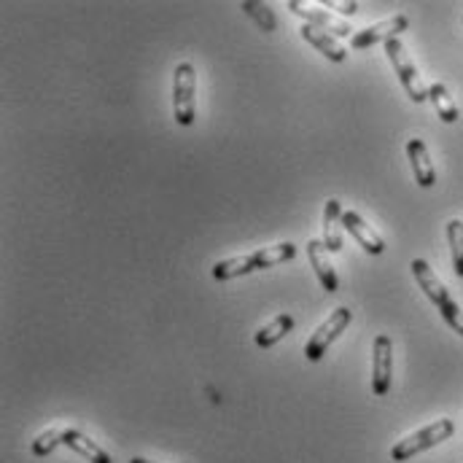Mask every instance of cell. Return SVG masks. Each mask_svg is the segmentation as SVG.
<instances>
[{"mask_svg":"<svg viewBox=\"0 0 463 463\" xmlns=\"http://www.w3.org/2000/svg\"><path fill=\"white\" fill-rule=\"evenodd\" d=\"M294 256H297V245L294 242H278V245H269V248H261V250H253V253H245V256H234V259L219 261L213 267V278L219 283H224V280L240 278V275L256 272V269H267V267L291 261Z\"/></svg>","mask_w":463,"mask_h":463,"instance_id":"obj_1","label":"cell"},{"mask_svg":"<svg viewBox=\"0 0 463 463\" xmlns=\"http://www.w3.org/2000/svg\"><path fill=\"white\" fill-rule=\"evenodd\" d=\"M453 434H456V423H453L450 418H439V420H434L431 426H426V429H420V431L404 437L402 442H396L393 450H391V458L399 463L410 461V458H415V456H420V453H426V450L442 445V442L450 439Z\"/></svg>","mask_w":463,"mask_h":463,"instance_id":"obj_2","label":"cell"},{"mask_svg":"<svg viewBox=\"0 0 463 463\" xmlns=\"http://www.w3.org/2000/svg\"><path fill=\"white\" fill-rule=\"evenodd\" d=\"M385 54H388V60H391V65H393V71H396L402 87H404V92L410 95V100H412V103H426V100H429V87L423 84L418 68H415L412 60L407 57L402 41H399V38H396V41H388V43H385Z\"/></svg>","mask_w":463,"mask_h":463,"instance_id":"obj_3","label":"cell"},{"mask_svg":"<svg viewBox=\"0 0 463 463\" xmlns=\"http://www.w3.org/2000/svg\"><path fill=\"white\" fill-rule=\"evenodd\" d=\"M173 114L181 127H192L197 118L194 109V68L181 62L173 73Z\"/></svg>","mask_w":463,"mask_h":463,"instance_id":"obj_4","label":"cell"},{"mask_svg":"<svg viewBox=\"0 0 463 463\" xmlns=\"http://www.w3.org/2000/svg\"><path fill=\"white\" fill-rule=\"evenodd\" d=\"M350 321H353V313H350L347 307H337V310L313 332L310 343L305 345V355H307L310 361H321V358L326 355V350L332 347V343L345 332Z\"/></svg>","mask_w":463,"mask_h":463,"instance_id":"obj_5","label":"cell"},{"mask_svg":"<svg viewBox=\"0 0 463 463\" xmlns=\"http://www.w3.org/2000/svg\"><path fill=\"white\" fill-rule=\"evenodd\" d=\"M410 27V19L404 14H396L391 19H383L377 24H369L364 30H355L353 38H350V46L353 49H369L374 43H388V41H396L399 33H404Z\"/></svg>","mask_w":463,"mask_h":463,"instance_id":"obj_6","label":"cell"},{"mask_svg":"<svg viewBox=\"0 0 463 463\" xmlns=\"http://www.w3.org/2000/svg\"><path fill=\"white\" fill-rule=\"evenodd\" d=\"M288 8H291V14L305 19V24H313V27H318L324 33H332L335 38H347V35L353 38V27L347 24L345 19L335 16V14H329L324 8H316V5H307V3H299V0H291Z\"/></svg>","mask_w":463,"mask_h":463,"instance_id":"obj_7","label":"cell"},{"mask_svg":"<svg viewBox=\"0 0 463 463\" xmlns=\"http://www.w3.org/2000/svg\"><path fill=\"white\" fill-rule=\"evenodd\" d=\"M391 374H393V343L388 335H380L374 340V355H372V391H374V396H385L391 391Z\"/></svg>","mask_w":463,"mask_h":463,"instance_id":"obj_8","label":"cell"},{"mask_svg":"<svg viewBox=\"0 0 463 463\" xmlns=\"http://www.w3.org/2000/svg\"><path fill=\"white\" fill-rule=\"evenodd\" d=\"M412 275H415V280H418V286L423 288V294L437 305V307H445L453 297H450V291L445 288V283L434 275V269L429 267V261L426 259H412Z\"/></svg>","mask_w":463,"mask_h":463,"instance_id":"obj_9","label":"cell"},{"mask_svg":"<svg viewBox=\"0 0 463 463\" xmlns=\"http://www.w3.org/2000/svg\"><path fill=\"white\" fill-rule=\"evenodd\" d=\"M407 156H410V165H412V175L418 181V186L423 189H431L437 184V170H434V162L429 156V148L420 137H412L407 143Z\"/></svg>","mask_w":463,"mask_h":463,"instance_id":"obj_10","label":"cell"},{"mask_svg":"<svg viewBox=\"0 0 463 463\" xmlns=\"http://www.w3.org/2000/svg\"><path fill=\"white\" fill-rule=\"evenodd\" d=\"M326 253H329V250H326L324 240H310V242H307V259H310V264H313V269H316V275H318V283H321L329 294H335V291H340V278H337L332 261L326 259Z\"/></svg>","mask_w":463,"mask_h":463,"instance_id":"obj_11","label":"cell"},{"mask_svg":"<svg viewBox=\"0 0 463 463\" xmlns=\"http://www.w3.org/2000/svg\"><path fill=\"white\" fill-rule=\"evenodd\" d=\"M343 227H345L350 234H353V240L366 250V253H372V256H377V253H383L385 250V242H383V237L377 234V232L372 230L358 213H353V211H345L343 213Z\"/></svg>","mask_w":463,"mask_h":463,"instance_id":"obj_12","label":"cell"},{"mask_svg":"<svg viewBox=\"0 0 463 463\" xmlns=\"http://www.w3.org/2000/svg\"><path fill=\"white\" fill-rule=\"evenodd\" d=\"M299 35H302L310 46H316L326 60H332V62H345L347 49L332 35V33H324V30H318V27H313V24H302Z\"/></svg>","mask_w":463,"mask_h":463,"instance_id":"obj_13","label":"cell"},{"mask_svg":"<svg viewBox=\"0 0 463 463\" xmlns=\"http://www.w3.org/2000/svg\"><path fill=\"white\" fill-rule=\"evenodd\" d=\"M343 203L340 200H329L324 208V245L329 253H340L343 250Z\"/></svg>","mask_w":463,"mask_h":463,"instance_id":"obj_14","label":"cell"},{"mask_svg":"<svg viewBox=\"0 0 463 463\" xmlns=\"http://www.w3.org/2000/svg\"><path fill=\"white\" fill-rule=\"evenodd\" d=\"M62 445H68L71 450H76L79 456H84L90 463H114L111 456L95 439H90L79 429H62Z\"/></svg>","mask_w":463,"mask_h":463,"instance_id":"obj_15","label":"cell"},{"mask_svg":"<svg viewBox=\"0 0 463 463\" xmlns=\"http://www.w3.org/2000/svg\"><path fill=\"white\" fill-rule=\"evenodd\" d=\"M429 100L434 103V111L437 116L445 121V124H456L458 121V106H456V100H453V95L448 92V87L445 84H439V81H434L431 87H429Z\"/></svg>","mask_w":463,"mask_h":463,"instance_id":"obj_16","label":"cell"},{"mask_svg":"<svg viewBox=\"0 0 463 463\" xmlns=\"http://www.w3.org/2000/svg\"><path fill=\"white\" fill-rule=\"evenodd\" d=\"M291 329H294V318L291 316H278V318H272L267 326H261L256 332V345L261 347V350H267V347H272L275 343H280Z\"/></svg>","mask_w":463,"mask_h":463,"instance_id":"obj_17","label":"cell"},{"mask_svg":"<svg viewBox=\"0 0 463 463\" xmlns=\"http://www.w3.org/2000/svg\"><path fill=\"white\" fill-rule=\"evenodd\" d=\"M264 33H272L275 27H278V19H275V14H272V8L267 5V3H256V0H245L242 5H240Z\"/></svg>","mask_w":463,"mask_h":463,"instance_id":"obj_18","label":"cell"},{"mask_svg":"<svg viewBox=\"0 0 463 463\" xmlns=\"http://www.w3.org/2000/svg\"><path fill=\"white\" fill-rule=\"evenodd\" d=\"M448 242H450V253H453V269L458 278H463V222L458 219H453L448 224Z\"/></svg>","mask_w":463,"mask_h":463,"instance_id":"obj_19","label":"cell"},{"mask_svg":"<svg viewBox=\"0 0 463 463\" xmlns=\"http://www.w3.org/2000/svg\"><path fill=\"white\" fill-rule=\"evenodd\" d=\"M57 445H62V429H49L38 434V439H33V456L46 458L57 450Z\"/></svg>","mask_w":463,"mask_h":463,"instance_id":"obj_20","label":"cell"},{"mask_svg":"<svg viewBox=\"0 0 463 463\" xmlns=\"http://www.w3.org/2000/svg\"><path fill=\"white\" fill-rule=\"evenodd\" d=\"M332 8H335L337 14H343V16H353V14L358 11V3H335Z\"/></svg>","mask_w":463,"mask_h":463,"instance_id":"obj_21","label":"cell"},{"mask_svg":"<svg viewBox=\"0 0 463 463\" xmlns=\"http://www.w3.org/2000/svg\"><path fill=\"white\" fill-rule=\"evenodd\" d=\"M129 463H156V461H146V458H132Z\"/></svg>","mask_w":463,"mask_h":463,"instance_id":"obj_22","label":"cell"}]
</instances>
